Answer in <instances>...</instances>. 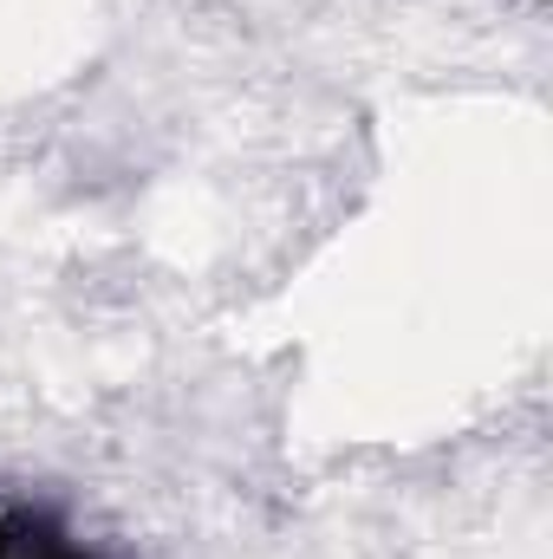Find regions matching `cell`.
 Masks as SVG:
<instances>
[{"label":"cell","mask_w":553,"mask_h":559,"mask_svg":"<svg viewBox=\"0 0 553 559\" xmlns=\"http://www.w3.org/2000/svg\"><path fill=\"white\" fill-rule=\"evenodd\" d=\"M0 559H98L85 554L59 521H46L39 508H20V514H7V527H0Z\"/></svg>","instance_id":"obj_1"}]
</instances>
